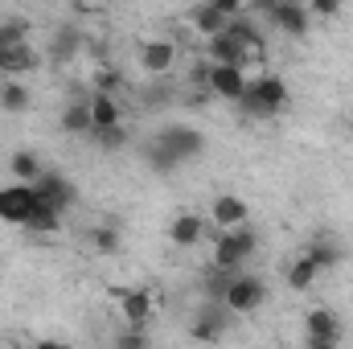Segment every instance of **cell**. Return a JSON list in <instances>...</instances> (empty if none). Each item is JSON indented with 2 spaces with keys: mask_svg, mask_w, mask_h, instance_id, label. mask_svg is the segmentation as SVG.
<instances>
[{
  "mask_svg": "<svg viewBox=\"0 0 353 349\" xmlns=\"http://www.w3.org/2000/svg\"><path fill=\"white\" fill-rule=\"evenodd\" d=\"M239 107L247 115H255V119H275V115L288 111V83L279 74H255L243 90Z\"/></svg>",
  "mask_w": 353,
  "mask_h": 349,
  "instance_id": "obj_1",
  "label": "cell"
},
{
  "mask_svg": "<svg viewBox=\"0 0 353 349\" xmlns=\"http://www.w3.org/2000/svg\"><path fill=\"white\" fill-rule=\"evenodd\" d=\"M255 251H259V235L243 222V226H234V230H218V235H214V243H210V263H214L218 271H239Z\"/></svg>",
  "mask_w": 353,
  "mask_h": 349,
  "instance_id": "obj_2",
  "label": "cell"
},
{
  "mask_svg": "<svg viewBox=\"0 0 353 349\" xmlns=\"http://www.w3.org/2000/svg\"><path fill=\"white\" fill-rule=\"evenodd\" d=\"M267 304V283L259 275H251V271H230L226 275V288H222V308L230 312V317H251V312H259Z\"/></svg>",
  "mask_w": 353,
  "mask_h": 349,
  "instance_id": "obj_3",
  "label": "cell"
},
{
  "mask_svg": "<svg viewBox=\"0 0 353 349\" xmlns=\"http://www.w3.org/2000/svg\"><path fill=\"white\" fill-rule=\"evenodd\" d=\"M267 21H271L283 37H292V41H304L308 29H312V12H308L304 0H271V4H267Z\"/></svg>",
  "mask_w": 353,
  "mask_h": 349,
  "instance_id": "obj_4",
  "label": "cell"
},
{
  "mask_svg": "<svg viewBox=\"0 0 353 349\" xmlns=\"http://www.w3.org/2000/svg\"><path fill=\"white\" fill-rule=\"evenodd\" d=\"M345 337V325L333 308H308L304 312V341L312 349H333Z\"/></svg>",
  "mask_w": 353,
  "mask_h": 349,
  "instance_id": "obj_5",
  "label": "cell"
},
{
  "mask_svg": "<svg viewBox=\"0 0 353 349\" xmlns=\"http://www.w3.org/2000/svg\"><path fill=\"white\" fill-rule=\"evenodd\" d=\"M37 201H41V197H37V189H33L29 181H12V185H4V189H0V222H8V226H25Z\"/></svg>",
  "mask_w": 353,
  "mask_h": 349,
  "instance_id": "obj_6",
  "label": "cell"
},
{
  "mask_svg": "<svg viewBox=\"0 0 353 349\" xmlns=\"http://www.w3.org/2000/svg\"><path fill=\"white\" fill-rule=\"evenodd\" d=\"M247 83H251L247 66L210 62V74H205V87H210V94H218V99H226V103H239V99H243V90H247Z\"/></svg>",
  "mask_w": 353,
  "mask_h": 349,
  "instance_id": "obj_7",
  "label": "cell"
},
{
  "mask_svg": "<svg viewBox=\"0 0 353 349\" xmlns=\"http://www.w3.org/2000/svg\"><path fill=\"white\" fill-rule=\"evenodd\" d=\"M111 300L119 304V317H123L128 325H148V321L157 317V300H152L148 288H115Z\"/></svg>",
  "mask_w": 353,
  "mask_h": 349,
  "instance_id": "obj_8",
  "label": "cell"
},
{
  "mask_svg": "<svg viewBox=\"0 0 353 349\" xmlns=\"http://www.w3.org/2000/svg\"><path fill=\"white\" fill-rule=\"evenodd\" d=\"M140 70L144 74H152V79H165L169 70H176V58H181V50H176V41L169 37H152V41H144L140 46Z\"/></svg>",
  "mask_w": 353,
  "mask_h": 349,
  "instance_id": "obj_9",
  "label": "cell"
},
{
  "mask_svg": "<svg viewBox=\"0 0 353 349\" xmlns=\"http://www.w3.org/2000/svg\"><path fill=\"white\" fill-rule=\"evenodd\" d=\"M247 218H251V206H247L239 193H218L214 206H210V222H214V230H234V226H243Z\"/></svg>",
  "mask_w": 353,
  "mask_h": 349,
  "instance_id": "obj_10",
  "label": "cell"
},
{
  "mask_svg": "<svg viewBox=\"0 0 353 349\" xmlns=\"http://www.w3.org/2000/svg\"><path fill=\"white\" fill-rule=\"evenodd\" d=\"M33 189H37V197H41V201H50V206H54V210H62V214L79 201V189H74L62 173H41L37 181H33Z\"/></svg>",
  "mask_w": 353,
  "mask_h": 349,
  "instance_id": "obj_11",
  "label": "cell"
},
{
  "mask_svg": "<svg viewBox=\"0 0 353 349\" xmlns=\"http://www.w3.org/2000/svg\"><path fill=\"white\" fill-rule=\"evenodd\" d=\"M205 58L210 62H230V66H247V54H243V37L226 25L222 33L205 37Z\"/></svg>",
  "mask_w": 353,
  "mask_h": 349,
  "instance_id": "obj_12",
  "label": "cell"
},
{
  "mask_svg": "<svg viewBox=\"0 0 353 349\" xmlns=\"http://www.w3.org/2000/svg\"><path fill=\"white\" fill-rule=\"evenodd\" d=\"M29 70H37V54L33 46H0V79H25Z\"/></svg>",
  "mask_w": 353,
  "mask_h": 349,
  "instance_id": "obj_13",
  "label": "cell"
},
{
  "mask_svg": "<svg viewBox=\"0 0 353 349\" xmlns=\"http://www.w3.org/2000/svg\"><path fill=\"white\" fill-rule=\"evenodd\" d=\"M90 107V132H99V128H115V123H123V107H119V94H107V90H94L87 99Z\"/></svg>",
  "mask_w": 353,
  "mask_h": 349,
  "instance_id": "obj_14",
  "label": "cell"
},
{
  "mask_svg": "<svg viewBox=\"0 0 353 349\" xmlns=\"http://www.w3.org/2000/svg\"><path fill=\"white\" fill-rule=\"evenodd\" d=\"M169 239H173L176 247H197L205 239V218L193 214V210H181L173 218V226H169Z\"/></svg>",
  "mask_w": 353,
  "mask_h": 349,
  "instance_id": "obj_15",
  "label": "cell"
},
{
  "mask_svg": "<svg viewBox=\"0 0 353 349\" xmlns=\"http://www.w3.org/2000/svg\"><path fill=\"white\" fill-rule=\"evenodd\" d=\"M189 25H193V33H197V37L205 41V37L222 33V29L230 25V17H226V12H222L218 4H210V0H205V4H197V8L189 12Z\"/></svg>",
  "mask_w": 353,
  "mask_h": 349,
  "instance_id": "obj_16",
  "label": "cell"
},
{
  "mask_svg": "<svg viewBox=\"0 0 353 349\" xmlns=\"http://www.w3.org/2000/svg\"><path fill=\"white\" fill-rule=\"evenodd\" d=\"M29 103H33V94L25 87V79H0V111L4 115H21V111H29Z\"/></svg>",
  "mask_w": 353,
  "mask_h": 349,
  "instance_id": "obj_17",
  "label": "cell"
},
{
  "mask_svg": "<svg viewBox=\"0 0 353 349\" xmlns=\"http://www.w3.org/2000/svg\"><path fill=\"white\" fill-rule=\"evenodd\" d=\"M316 275H321V267L308 259V255H300V259L288 263V271H283V283H288L292 292H308V288L316 283Z\"/></svg>",
  "mask_w": 353,
  "mask_h": 349,
  "instance_id": "obj_18",
  "label": "cell"
},
{
  "mask_svg": "<svg viewBox=\"0 0 353 349\" xmlns=\"http://www.w3.org/2000/svg\"><path fill=\"white\" fill-rule=\"evenodd\" d=\"M304 255L316 263L321 271H333V267H341V259H345L341 243H333V239H312V243L304 247Z\"/></svg>",
  "mask_w": 353,
  "mask_h": 349,
  "instance_id": "obj_19",
  "label": "cell"
},
{
  "mask_svg": "<svg viewBox=\"0 0 353 349\" xmlns=\"http://www.w3.org/2000/svg\"><path fill=\"white\" fill-rule=\"evenodd\" d=\"M25 230L58 235V230H62V210H54L50 201H37V206H33V214H29V222H25Z\"/></svg>",
  "mask_w": 353,
  "mask_h": 349,
  "instance_id": "obj_20",
  "label": "cell"
},
{
  "mask_svg": "<svg viewBox=\"0 0 353 349\" xmlns=\"http://www.w3.org/2000/svg\"><path fill=\"white\" fill-rule=\"evenodd\" d=\"M8 173H12V181H29V185H33L46 169H41V161H37L29 148H21V152H12V157H8Z\"/></svg>",
  "mask_w": 353,
  "mask_h": 349,
  "instance_id": "obj_21",
  "label": "cell"
},
{
  "mask_svg": "<svg viewBox=\"0 0 353 349\" xmlns=\"http://www.w3.org/2000/svg\"><path fill=\"white\" fill-rule=\"evenodd\" d=\"M62 132H70V136H87L90 132V107L79 99V103H70L66 111H62Z\"/></svg>",
  "mask_w": 353,
  "mask_h": 349,
  "instance_id": "obj_22",
  "label": "cell"
},
{
  "mask_svg": "<svg viewBox=\"0 0 353 349\" xmlns=\"http://www.w3.org/2000/svg\"><path fill=\"white\" fill-rule=\"evenodd\" d=\"M90 247H94L99 255H115V251L123 247V239H119L115 226H94V230H90Z\"/></svg>",
  "mask_w": 353,
  "mask_h": 349,
  "instance_id": "obj_23",
  "label": "cell"
},
{
  "mask_svg": "<svg viewBox=\"0 0 353 349\" xmlns=\"http://www.w3.org/2000/svg\"><path fill=\"white\" fill-rule=\"evenodd\" d=\"M90 136L99 140L103 152H119V148L128 144V128H123V123H115V128H99V132H90Z\"/></svg>",
  "mask_w": 353,
  "mask_h": 349,
  "instance_id": "obj_24",
  "label": "cell"
},
{
  "mask_svg": "<svg viewBox=\"0 0 353 349\" xmlns=\"http://www.w3.org/2000/svg\"><path fill=\"white\" fill-rule=\"evenodd\" d=\"M29 41V21L12 17V21H0V46H25Z\"/></svg>",
  "mask_w": 353,
  "mask_h": 349,
  "instance_id": "obj_25",
  "label": "cell"
},
{
  "mask_svg": "<svg viewBox=\"0 0 353 349\" xmlns=\"http://www.w3.org/2000/svg\"><path fill=\"white\" fill-rule=\"evenodd\" d=\"M90 87L107 90V94H119V90H123V74H119L115 66H99V70L90 74Z\"/></svg>",
  "mask_w": 353,
  "mask_h": 349,
  "instance_id": "obj_26",
  "label": "cell"
},
{
  "mask_svg": "<svg viewBox=\"0 0 353 349\" xmlns=\"http://www.w3.org/2000/svg\"><path fill=\"white\" fill-rule=\"evenodd\" d=\"M193 337H197V341H218V337H222V317H218L214 308L201 312V321L193 325Z\"/></svg>",
  "mask_w": 353,
  "mask_h": 349,
  "instance_id": "obj_27",
  "label": "cell"
},
{
  "mask_svg": "<svg viewBox=\"0 0 353 349\" xmlns=\"http://www.w3.org/2000/svg\"><path fill=\"white\" fill-rule=\"evenodd\" d=\"M79 46H83V37H79V29H62V33H58V41H54V50H50V54H54V58H58V62H66V58H70V54H79Z\"/></svg>",
  "mask_w": 353,
  "mask_h": 349,
  "instance_id": "obj_28",
  "label": "cell"
},
{
  "mask_svg": "<svg viewBox=\"0 0 353 349\" xmlns=\"http://www.w3.org/2000/svg\"><path fill=\"white\" fill-rule=\"evenodd\" d=\"M304 4H308V12H312L316 21H329V17L341 12V0H304Z\"/></svg>",
  "mask_w": 353,
  "mask_h": 349,
  "instance_id": "obj_29",
  "label": "cell"
},
{
  "mask_svg": "<svg viewBox=\"0 0 353 349\" xmlns=\"http://www.w3.org/2000/svg\"><path fill=\"white\" fill-rule=\"evenodd\" d=\"M119 346H128V349L148 346V329H144V325H132V333H123V337H119Z\"/></svg>",
  "mask_w": 353,
  "mask_h": 349,
  "instance_id": "obj_30",
  "label": "cell"
},
{
  "mask_svg": "<svg viewBox=\"0 0 353 349\" xmlns=\"http://www.w3.org/2000/svg\"><path fill=\"white\" fill-rule=\"evenodd\" d=\"M210 4H218L226 17H243L247 12V0H210Z\"/></svg>",
  "mask_w": 353,
  "mask_h": 349,
  "instance_id": "obj_31",
  "label": "cell"
},
{
  "mask_svg": "<svg viewBox=\"0 0 353 349\" xmlns=\"http://www.w3.org/2000/svg\"><path fill=\"white\" fill-rule=\"evenodd\" d=\"M79 4H99V0H79Z\"/></svg>",
  "mask_w": 353,
  "mask_h": 349,
  "instance_id": "obj_32",
  "label": "cell"
},
{
  "mask_svg": "<svg viewBox=\"0 0 353 349\" xmlns=\"http://www.w3.org/2000/svg\"><path fill=\"white\" fill-rule=\"evenodd\" d=\"M350 132H353V123H350Z\"/></svg>",
  "mask_w": 353,
  "mask_h": 349,
  "instance_id": "obj_33",
  "label": "cell"
},
{
  "mask_svg": "<svg viewBox=\"0 0 353 349\" xmlns=\"http://www.w3.org/2000/svg\"><path fill=\"white\" fill-rule=\"evenodd\" d=\"M341 4H345V0H341Z\"/></svg>",
  "mask_w": 353,
  "mask_h": 349,
  "instance_id": "obj_34",
  "label": "cell"
}]
</instances>
